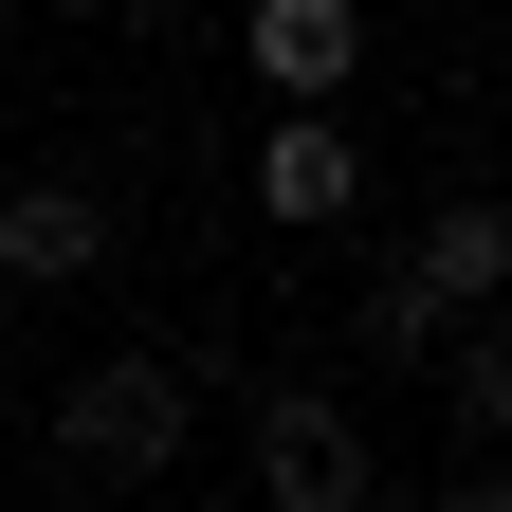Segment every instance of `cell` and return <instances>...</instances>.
<instances>
[{"label":"cell","mask_w":512,"mask_h":512,"mask_svg":"<svg viewBox=\"0 0 512 512\" xmlns=\"http://www.w3.org/2000/svg\"><path fill=\"white\" fill-rule=\"evenodd\" d=\"M348 55H366V19H348V0H275V19H256V74H275L293 110H311V92H330V74H348Z\"/></svg>","instance_id":"obj_6"},{"label":"cell","mask_w":512,"mask_h":512,"mask_svg":"<svg viewBox=\"0 0 512 512\" xmlns=\"http://www.w3.org/2000/svg\"><path fill=\"white\" fill-rule=\"evenodd\" d=\"M183 403H202V384H183L165 348H110V366L74 384V403H55V458L128 494V476H165V458H183Z\"/></svg>","instance_id":"obj_1"},{"label":"cell","mask_w":512,"mask_h":512,"mask_svg":"<svg viewBox=\"0 0 512 512\" xmlns=\"http://www.w3.org/2000/svg\"><path fill=\"white\" fill-rule=\"evenodd\" d=\"M256 494H275V512H366V439H348V403L275 384V403H256Z\"/></svg>","instance_id":"obj_3"},{"label":"cell","mask_w":512,"mask_h":512,"mask_svg":"<svg viewBox=\"0 0 512 512\" xmlns=\"http://www.w3.org/2000/svg\"><path fill=\"white\" fill-rule=\"evenodd\" d=\"M92 256H110L92 183H0V275H92Z\"/></svg>","instance_id":"obj_4"},{"label":"cell","mask_w":512,"mask_h":512,"mask_svg":"<svg viewBox=\"0 0 512 512\" xmlns=\"http://www.w3.org/2000/svg\"><path fill=\"white\" fill-rule=\"evenodd\" d=\"M512 275V220L494 202H439L421 238H403V275H384V311H366V330L384 348H439V311H458V293H494Z\"/></svg>","instance_id":"obj_2"},{"label":"cell","mask_w":512,"mask_h":512,"mask_svg":"<svg viewBox=\"0 0 512 512\" xmlns=\"http://www.w3.org/2000/svg\"><path fill=\"white\" fill-rule=\"evenodd\" d=\"M458 421H476V439H512V330H476V348H458Z\"/></svg>","instance_id":"obj_7"},{"label":"cell","mask_w":512,"mask_h":512,"mask_svg":"<svg viewBox=\"0 0 512 512\" xmlns=\"http://www.w3.org/2000/svg\"><path fill=\"white\" fill-rule=\"evenodd\" d=\"M439 512H512V476H458V494H439Z\"/></svg>","instance_id":"obj_8"},{"label":"cell","mask_w":512,"mask_h":512,"mask_svg":"<svg viewBox=\"0 0 512 512\" xmlns=\"http://www.w3.org/2000/svg\"><path fill=\"white\" fill-rule=\"evenodd\" d=\"M256 202H275V220H348V202H366V147H348L330 110H293L275 147H256Z\"/></svg>","instance_id":"obj_5"}]
</instances>
